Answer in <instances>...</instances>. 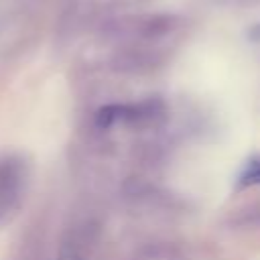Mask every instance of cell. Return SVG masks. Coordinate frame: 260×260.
<instances>
[{
	"label": "cell",
	"mask_w": 260,
	"mask_h": 260,
	"mask_svg": "<svg viewBox=\"0 0 260 260\" xmlns=\"http://www.w3.org/2000/svg\"><path fill=\"white\" fill-rule=\"evenodd\" d=\"M148 112L146 104L140 106H126V104H110L98 110L95 114V126L100 128H112L120 122H132L138 118H144V114Z\"/></svg>",
	"instance_id": "cell-2"
},
{
	"label": "cell",
	"mask_w": 260,
	"mask_h": 260,
	"mask_svg": "<svg viewBox=\"0 0 260 260\" xmlns=\"http://www.w3.org/2000/svg\"><path fill=\"white\" fill-rule=\"evenodd\" d=\"M30 181V167L18 154L0 158V225L8 223L20 209Z\"/></svg>",
	"instance_id": "cell-1"
},
{
	"label": "cell",
	"mask_w": 260,
	"mask_h": 260,
	"mask_svg": "<svg viewBox=\"0 0 260 260\" xmlns=\"http://www.w3.org/2000/svg\"><path fill=\"white\" fill-rule=\"evenodd\" d=\"M254 185H260V154L248 158L238 175V189H246Z\"/></svg>",
	"instance_id": "cell-3"
},
{
	"label": "cell",
	"mask_w": 260,
	"mask_h": 260,
	"mask_svg": "<svg viewBox=\"0 0 260 260\" xmlns=\"http://www.w3.org/2000/svg\"><path fill=\"white\" fill-rule=\"evenodd\" d=\"M248 39H250V41H256V43L260 41V22L254 24V26L248 30Z\"/></svg>",
	"instance_id": "cell-4"
}]
</instances>
